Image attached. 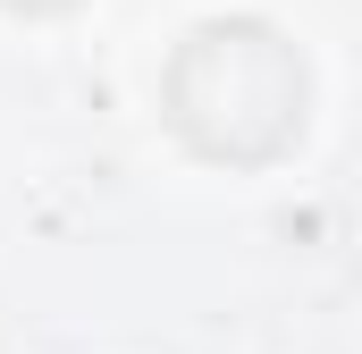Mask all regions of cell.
<instances>
[{"mask_svg": "<svg viewBox=\"0 0 362 354\" xmlns=\"http://www.w3.org/2000/svg\"><path fill=\"white\" fill-rule=\"evenodd\" d=\"M0 8H8V17H76L85 0H0Z\"/></svg>", "mask_w": 362, "mask_h": 354, "instance_id": "obj_2", "label": "cell"}, {"mask_svg": "<svg viewBox=\"0 0 362 354\" xmlns=\"http://www.w3.org/2000/svg\"><path fill=\"white\" fill-rule=\"evenodd\" d=\"M160 127L202 169H278L312 135V59L270 17H202L160 68Z\"/></svg>", "mask_w": 362, "mask_h": 354, "instance_id": "obj_1", "label": "cell"}]
</instances>
